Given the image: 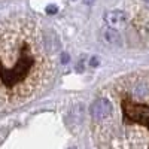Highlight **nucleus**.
<instances>
[{
  "label": "nucleus",
  "instance_id": "8",
  "mask_svg": "<svg viewBox=\"0 0 149 149\" xmlns=\"http://www.w3.org/2000/svg\"><path fill=\"white\" fill-rule=\"evenodd\" d=\"M97 64H98L97 58H93V60H91V66H97Z\"/></svg>",
  "mask_w": 149,
  "mask_h": 149
},
{
  "label": "nucleus",
  "instance_id": "1",
  "mask_svg": "<svg viewBox=\"0 0 149 149\" xmlns=\"http://www.w3.org/2000/svg\"><path fill=\"white\" fill-rule=\"evenodd\" d=\"M52 39L30 19H0V106L27 100L46 82Z\"/></svg>",
  "mask_w": 149,
  "mask_h": 149
},
{
  "label": "nucleus",
  "instance_id": "9",
  "mask_svg": "<svg viewBox=\"0 0 149 149\" xmlns=\"http://www.w3.org/2000/svg\"><path fill=\"white\" fill-rule=\"evenodd\" d=\"M146 3H148V5H149V0H146Z\"/></svg>",
  "mask_w": 149,
  "mask_h": 149
},
{
  "label": "nucleus",
  "instance_id": "7",
  "mask_svg": "<svg viewBox=\"0 0 149 149\" xmlns=\"http://www.w3.org/2000/svg\"><path fill=\"white\" fill-rule=\"evenodd\" d=\"M82 2H84L85 5H93V3L95 2V0H82Z\"/></svg>",
  "mask_w": 149,
  "mask_h": 149
},
{
  "label": "nucleus",
  "instance_id": "6",
  "mask_svg": "<svg viewBox=\"0 0 149 149\" xmlns=\"http://www.w3.org/2000/svg\"><path fill=\"white\" fill-rule=\"evenodd\" d=\"M57 10H58V8H57L55 5H49V6L46 8V12H48V14H51V15L57 14Z\"/></svg>",
  "mask_w": 149,
  "mask_h": 149
},
{
  "label": "nucleus",
  "instance_id": "5",
  "mask_svg": "<svg viewBox=\"0 0 149 149\" xmlns=\"http://www.w3.org/2000/svg\"><path fill=\"white\" fill-rule=\"evenodd\" d=\"M133 95L137 100H146V98H149V85H146V84L136 85L133 90Z\"/></svg>",
  "mask_w": 149,
  "mask_h": 149
},
{
  "label": "nucleus",
  "instance_id": "10",
  "mask_svg": "<svg viewBox=\"0 0 149 149\" xmlns=\"http://www.w3.org/2000/svg\"><path fill=\"white\" fill-rule=\"evenodd\" d=\"M69 149H76V148H69Z\"/></svg>",
  "mask_w": 149,
  "mask_h": 149
},
{
  "label": "nucleus",
  "instance_id": "4",
  "mask_svg": "<svg viewBox=\"0 0 149 149\" xmlns=\"http://www.w3.org/2000/svg\"><path fill=\"white\" fill-rule=\"evenodd\" d=\"M104 40L110 45H115V46H121L122 45V39H121V34L118 31H115L113 29H109L104 31Z\"/></svg>",
  "mask_w": 149,
  "mask_h": 149
},
{
  "label": "nucleus",
  "instance_id": "3",
  "mask_svg": "<svg viewBox=\"0 0 149 149\" xmlns=\"http://www.w3.org/2000/svg\"><path fill=\"white\" fill-rule=\"evenodd\" d=\"M103 19H104V24L109 26L110 29L112 27H118V26H121V24H124V21H125V14H124L122 10L115 9V10L106 12Z\"/></svg>",
  "mask_w": 149,
  "mask_h": 149
},
{
  "label": "nucleus",
  "instance_id": "2",
  "mask_svg": "<svg viewBox=\"0 0 149 149\" xmlns=\"http://www.w3.org/2000/svg\"><path fill=\"white\" fill-rule=\"evenodd\" d=\"M90 113L94 119H104L112 113V103L107 98H97L90 107Z\"/></svg>",
  "mask_w": 149,
  "mask_h": 149
}]
</instances>
